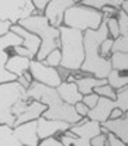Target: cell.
<instances>
[{
  "label": "cell",
  "instance_id": "cell-29",
  "mask_svg": "<svg viewBox=\"0 0 128 146\" xmlns=\"http://www.w3.org/2000/svg\"><path fill=\"white\" fill-rule=\"evenodd\" d=\"M117 21H118L120 35L128 36V14H125L123 10H120L117 13Z\"/></svg>",
  "mask_w": 128,
  "mask_h": 146
},
{
  "label": "cell",
  "instance_id": "cell-15",
  "mask_svg": "<svg viewBox=\"0 0 128 146\" xmlns=\"http://www.w3.org/2000/svg\"><path fill=\"white\" fill-rule=\"evenodd\" d=\"M10 31L14 33L16 35H18L23 39V46L27 48V49L33 54V56L35 58L37 54H38V51H39V48H41V39H39V36H37L35 34L27 31L25 28H23V27L18 25V24L11 25Z\"/></svg>",
  "mask_w": 128,
  "mask_h": 146
},
{
  "label": "cell",
  "instance_id": "cell-34",
  "mask_svg": "<svg viewBox=\"0 0 128 146\" xmlns=\"http://www.w3.org/2000/svg\"><path fill=\"white\" fill-rule=\"evenodd\" d=\"M48 3L49 1H47V0H33V4H34V9H35L37 14H42L47 10Z\"/></svg>",
  "mask_w": 128,
  "mask_h": 146
},
{
  "label": "cell",
  "instance_id": "cell-30",
  "mask_svg": "<svg viewBox=\"0 0 128 146\" xmlns=\"http://www.w3.org/2000/svg\"><path fill=\"white\" fill-rule=\"evenodd\" d=\"M80 3L83 6H87V7L99 10V11H101L107 6V0H85V1H80Z\"/></svg>",
  "mask_w": 128,
  "mask_h": 146
},
{
  "label": "cell",
  "instance_id": "cell-14",
  "mask_svg": "<svg viewBox=\"0 0 128 146\" xmlns=\"http://www.w3.org/2000/svg\"><path fill=\"white\" fill-rule=\"evenodd\" d=\"M114 108H115V106H114V101H113V100L100 97L97 106L89 111L87 118H89L90 121H96V122L104 124L106 121H109L110 114H111V111Z\"/></svg>",
  "mask_w": 128,
  "mask_h": 146
},
{
  "label": "cell",
  "instance_id": "cell-27",
  "mask_svg": "<svg viewBox=\"0 0 128 146\" xmlns=\"http://www.w3.org/2000/svg\"><path fill=\"white\" fill-rule=\"evenodd\" d=\"M94 93L99 96V97H104V98H109V100H113V101H115V98H117V93L115 90L109 86V84H104V86H100V87H97Z\"/></svg>",
  "mask_w": 128,
  "mask_h": 146
},
{
  "label": "cell",
  "instance_id": "cell-11",
  "mask_svg": "<svg viewBox=\"0 0 128 146\" xmlns=\"http://www.w3.org/2000/svg\"><path fill=\"white\" fill-rule=\"evenodd\" d=\"M27 96H28L30 100L42 103V104H45L47 107L51 106L58 98H61V97L58 96L56 89L48 87V86L41 84V83H38V82H33V83H31L30 89L27 90Z\"/></svg>",
  "mask_w": 128,
  "mask_h": 146
},
{
  "label": "cell",
  "instance_id": "cell-23",
  "mask_svg": "<svg viewBox=\"0 0 128 146\" xmlns=\"http://www.w3.org/2000/svg\"><path fill=\"white\" fill-rule=\"evenodd\" d=\"M110 62L113 70L117 72L128 70V54H111Z\"/></svg>",
  "mask_w": 128,
  "mask_h": 146
},
{
  "label": "cell",
  "instance_id": "cell-21",
  "mask_svg": "<svg viewBox=\"0 0 128 146\" xmlns=\"http://www.w3.org/2000/svg\"><path fill=\"white\" fill-rule=\"evenodd\" d=\"M0 146H23L20 143L11 127L0 125Z\"/></svg>",
  "mask_w": 128,
  "mask_h": 146
},
{
  "label": "cell",
  "instance_id": "cell-2",
  "mask_svg": "<svg viewBox=\"0 0 128 146\" xmlns=\"http://www.w3.org/2000/svg\"><path fill=\"white\" fill-rule=\"evenodd\" d=\"M27 31L35 34L41 39V48L35 56V60L44 62V59L55 49H61V33L49 24L44 14H35L18 23Z\"/></svg>",
  "mask_w": 128,
  "mask_h": 146
},
{
  "label": "cell",
  "instance_id": "cell-26",
  "mask_svg": "<svg viewBox=\"0 0 128 146\" xmlns=\"http://www.w3.org/2000/svg\"><path fill=\"white\" fill-rule=\"evenodd\" d=\"M44 63H45L47 66H51V68L58 69V68L61 66V63H62V52H61V49L52 51L51 54L44 59Z\"/></svg>",
  "mask_w": 128,
  "mask_h": 146
},
{
  "label": "cell",
  "instance_id": "cell-3",
  "mask_svg": "<svg viewBox=\"0 0 128 146\" xmlns=\"http://www.w3.org/2000/svg\"><path fill=\"white\" fill-rule=\"evenodd\" d=\"M59 33H61V52H62L61 68L69 72L80 70L85 62L83 33L65 25L59 27Z\"/></svg>",
  "mask_w": 128,
  "mask_h": 146
},
{
  "label": "cell",
  "instance_id": "cell-24",
  "mask_svg": "<svg viewBox=\"0 0 128 146\" xmlns=\"http://www.w3.org/2000/svg\"><path fill=\"white\" fill-rule=\"evenodd\" d=\"M115 108H120L124 114L128 111V86L117 93V98L114 101Z\"/></svg>",
  "mask_w": 128,
  "mask_h": 146
},
{
  "label": "cell",
  "instance_id": "cell-41",
  "mask_svg": "<svg viewBox=\"0 0 128 146\" xmlns=\"http://www.w3.org/2000/svg\"><path fill=\"white\" fill-rule=\"evenodd\" d=\"M123 117H124V112H123L121 110L120 108H114L113 111H111V114H110L109 119L114 121V119H120V118H123Z\"/></svg>",
  "mask_w": 128,
  "mask_h": 146
},
{
  "label": "cell",
  "instance_id": "cell-1",
  "mask_svg": "<svg viewBox=\"0 0 128 146\" xmlns=\"http://www.w3.org/2000/svg\"><path fill=\"white\" fill-rule=\"evenodd\" d=\"M109 38L107 24L103 21L100 28L93 31L87 30L83 33V44H85V62L82 65V72L89 73L97 79H106L113 70L111 62L109 58H103L100 55V45L103 41Z\"/></svg>",
  "mask_w": 128,
  "mask_h": 146
},
{
  "label": "cell",
  "instance_id": "cell-39",
  "mask_svg": "<svg viewBox=\"0 0 128 146\" xmlns=\"http://www.w3.org/2000/svg\"><path fill=\"white\" fill-rule=\"evenodd\" d=\"M10 28H11V24L10 23H4V21L0 20V36L6 35L10 31Z\"/></svg>",
  "mask_w": 128,
  "mask_h": 146
},
{
  "label": "cell",
  "instance_id": "cell-6",
  "mask_svg": "<svg viewBox=\"0 0 128 146\" xmlns=\"http://www.w3.org/2000/svg\"><path fill=\"white\" fill-rule=\"evenodd\" d=\"M35 14L33 0H0V20L4 23L16 25Z\"/></svg>",
  "mask_w": 128,
  "mask_h": 146
},
{
  "label": "cell",
  "instance_id": "cell-42",
  "mask_svg": "<svg viewBox=\"0 0 128 146\" xmlns=\"http://www.w3.org/2000/svg\"><path fill=\"white\" fill-rule=\"evenodd\" d=\"M121 10H123L125 14H128V0H124V1H123V7H121Z\"/></svg>",
  "mask_w": 128,
  "mask_h": 146
},
{
  "label": "cell",
  "instance_id": "cell-38",
  "mask_svg": "<svg viewBox=\"0 0 128 146\" xmlns=\"http://www.w3.org/2000/svg\"><path fill=\"white\" fill-rule=\"evenodd\" d=\"M38 146H63V145H62V142L59 139H56V138L52 136V138H48V139L41 141Z\"/></svg>",
  "mask_w": 128,
  "mask_h": 146
},
{
  "label": "cell",
  "instance_id": "cell-35",
  "mask_svg": "<svg viewBox=\"0 0 128 146\" xmlns=\"http://www.w3.org/2000/svg\"><path fill=\"white\" fill-rule=\"evenodd\" d=\"M107 146H127L121 139H118L114 133H111V132H109L107 133V143H106Z\"/></svg>",
  "mask_w": 128,
  "mask_h": 146
},
{
  "label": "cell",
  "instance_id": "cell-12",
  "mask_svg": "<svg viewBox=\"0 0 128 146\" xmlns=\"http://www.w3.org/2000/svg\"><path fill=\"white\" fill-rule=\"evenodd\" d=\"M14 135L20 141L23 146H38L39 138H38V124L37 121L25 122L13 128Z\"/></svg>",
  "mask_w": 128,
  "mask_h": 146
},
{
  "label": "cell",
  "instance_id": "cell-36",
  "mask_svg": "<svg viewBox=\"0 0 128 146\" xmlns=\"http://www.w3.org/2000/svg\"><path fill=\"white\" fill-rule=\"evenodd\" d=\"M90 143L91 146H106V143H107V135H104V133L97 135L96 138L91 139Z\"/></svg>",
  "mask_w": 128,
  "mask_h": 146
},
{
  "label": "cell",
  "instance_id": "cell-19",
  "mask_svg": "<svg viewBox=\"0 0 128 146\" xmlns=\"http://www.w3.org/2000/svg\"><path fill=\"white\" fill-rule=\"evenodd\" d=\"M75 83L82 96H87L94 93V90L100 86L107 84L106 79H97L94 76H75Z\"/></svg>",
  "mask_w": 128,
  "mask_h": 146
},
{
  "label": "cell",
  "instance_id": "cell-7",
  "mask_svg": "<svg viewBox=\"0 0 128 146\" xmlns=\"http://www.w3.org/2000/svg\"><path fill=\"white\" fill-rule=\"evenodd\" d=\"M20 45H23V39L11 31H9L6 35L0 36V84L17 80L14 74L6 70V63L11 55L10 49L14 46H20Z\"/></svg>",
  "mask_w": 128,
  "mask_h": 146
},
{
  "label": "cell",
  "instance_id": "cell-13",
  "mask_svg": "<svg viewBox=\"0 0 128 146\" xmlns=\"http://www.w3.org/2000/svg\"><path fill=\"white\" fill-rule=\"evenodd\" d=\"M38 138L39 141L52 138L54 135L59 133V132H68L71 129V124L63 122V121H54V119H47L44 117H41L38 121Z\"/></svg>",
  "mask_w": 128,
  "mask_h": 146
},
{
  "label": "cell",
  "instance_id": "cell-32",
  "mask_svg": "<svg viewBox=\"0 0 128 146\" xmlns=\"http://www.w3.org/2000/svg\"><path fill=\"white\" fill-rule=\"evenodd\" d=\"M113 44H114V39L113 38H107L106 41H103V44L100 45V55L103 58H107V55H111Z\"/></svg>",
  "mask_w": 128,
  "mask_h": 146
},
{
  "label": "cell",
  "instance_id": "cell-4",
  "mask_svg": "<svg viewBox=\"0 0 128 146\" xmlns=\"http://www.w3.org/2000/svg\"><path fill=\"white\" fill-rule=\"evenodd\" d=\"M103 21L104 16L101 11L83 6L82 3H76L75 6L66 10L63 17V25L85 33L87 30H99Z\"/></svg>",
  "mask_w": 128,
  "mask_h": 146
},
{
  "label": "cell",
  "instance_id": "cell-22",
  "mask_svg": "<svg viewBox=\"0 0 128 146\" xmlns=\"http://www.w3.org/2000/svg\"><path fill=\"white\" fill-rule=\"evenodd\" d=\"M107 84L111 86L114 90H123L124 87L128 86V76L120 74V72H117V70H111L107 76Z\"/></svg>",
  "mask_w": 128,
  "mask_h": 146
},
{
  "label": "cell",
  "instance_id": "cell-33",
  "mask_svg": "<svg viewBox=\"0 0 128 146\" xmlns=\"http://www.w3.org/2000/svg\"><path fill=\"white\" fill-rule=\"evenodd\" d=\"M10 51H11L14 55L23 56V58H28V59H31V60H33V59H35V58L33 56V54H31L27 48H24L23 45H20V46H14V48H11Z\"/></svg>",
  "mask_w": 128,
  "mask_h": 146
},
{
  "label": "cell",
  "instance_id": "cell-20",
  "mask_svg": "<svg viewBox=\"0 0 128 146\" xmlns=\"http://www.w3.org/2000/svg\"><path fill=\"white\" fill-rule=\"evenodd\" d=\"M30 63H31V59L11 54L6 63V70L14 74L16 77H21L24 73L30 70Z\"/></svg>",
  "mask_w": 128,
  "mask_h": 146
},
{
  "label": "cell",
  "instance_id": "cell-28",
  "mask_svg": "<svg viewBox=\"0 0 128 146\" xmlns=\"http://www.w3.org/2000/svg\"><path fill=\"white\" fill-rule=\"evenodd\" d=\"M104 23L107 24L109 34L113 36V39H117V38L120 36V28H118V21H117V17L104 18Z\"/></svg>",
  "mask_w": 128,
  "mask_h": 146
},
{
  "label": "cell",
  "instance_id": "cell-10",
  "mask_svg": "<svg viewBox=\"0 0 128 146\" xmlns=\"http://www.w3.org/2000/svg\"><path fill=\"white\" fill-rule=\"evenodd\" d=\"M76 3L77 1H73V0H51L48 3L47 10L44 11V16L52 27L59 28L63 25V17H65L66 10L75 6Z\"/></svg>",
  "mask_w": 128,
  "mask_h": 146
},
{
  "label": "cell",
  "instance_id": "cell-16",
  "mask_svg": "<svg viewBox=\"0 0 128 146\" xmlns=\"http://www.w3.org/2000/svg\"><path fill=\"white\" fill-rule=\"evenodd\" d=\"M47 108H48V107H47L45 104L31 100L30 104L27 106V108L24 110V112H23L20 117H17L14 127L21 125V124H25V122H31V121H38V119L44 115V112L47 111Z\"/></svg>",
  "mask_w": 128,
  "mask_h": 146
},
{
  "label": "cell",
  "instance_id": "cell-40",
  "mask_svg": "<svg viewBox=\"0 0 128 146\" xmlns=\"http://www.w3.org/2000/svg\"><path fill=\"white\" fill-rule=\"evenodd\" d=\"M107 6L115 9L117 11H120L121 7H123V0H107Z\"/></svg>",
  "mask_w": 128,
  "mask_h": 146
},
{
  "label": "cell",
  "instance_id": "cell-17",
  "mask_svg": "<svg viewBox=\"0 0 128 146\" xmlns=\"http://www.w3.org/2000/svg\"><path fill=\"white\" fill-rule=\"evenodd\" d=\"M56 91H58V96L61 97V100L69 106H76L77 103L83 101V96L80 94L76 83L62 82V84L56 89Z\"/></svg>",
  "mask_w": 128,
  "mask_h": 146
},
{
  "label": "cell",
  "instance_id": "cell-31",
  "mask_svg": "<svg viewBox=\"0 0 128 146\" xmlns=\"http://www.w3.org/2000/svg\"><path fill=\"white\" fill-rule=\"evenodd\" d=\"M99 98H100V97H99L96 93H91V94H87V96H83V104H85L89 110H93L96 106H97Z\"/></svg>",
  "mask_w": 128,
  "mask_h": 146
},
{
  "label": "cell",
  "instance_id": "cell-37",
  "mask_svg": "<svg viewBox=\"0 0 128 146\" xmlns=\"http://www.w3.org/2000/svg\"><path fill=\"white\" fill-rule=\"evenodd\" d=\"M75 110H76V112H77L82 118H87V114H89V111H90V110L83 104V101L77 103V104L75 106Z\"/></svg>",
  "mask_w": 128,
  "mask_h": 146
},
{
  "label": "cell",
  "instance_id": "cell-5",
  "mask_svg": "<svg viewBox=\"0 0 128 146\" xmlns=\"http://www.w3.org/2000/svg\"><path fill=\"white\" fill-rule=\"evenodd\" d=\"M27 98V90L17 80L0 84V125L14 128L16 117L13 114V108L16 104Z\"/></svg>",
  "mask_w": 128,
  "mask_h": 146
},
{
  "label": "cell",
  "instance_id": "cell-18",
  "mask_svg": "<svg viewBox=\"0 0 128 146\" xmlns=\"http://www.w3.org/2000/svg\"><path fill=\"white\" fill-rule=\"evenodd\" d=\"M101 127L106 128L109 132L114 133L118 139H121L125 145H128V111L124 114L123 118L114 121L109 119L104 124H101Z\"/></svg>",
  "mask_w": 128,
  "mask_h": 146
},
{
  "label": "cell",
  "instance_id": "cell-9",
  "mask_svg": "<svg viewBox=\"0 0 128 146\" xmlns=\"http://www.w3.org/2000/svg\"><path fill=\"white\" fill-rule=\"evenodd\" d=\"M47 119H54V121H63L68 122L71 125H76L79 124L83 118L76 112L75 106H69L65 101H62L61 98H58L56 101H54L51 106H48L47 111L42 115Z\"/></svg>",
  "mask_w": 128,
  "mask_h": 146
},
{
  "label": "cell",
  "instance_id": "cell-25",
  "mask_svg": "<svg viewBox=\"0 0 128 146\" xmlns=\"http://www.w3.org/2000/svg\"><path fill=\"white\" fill-rule=\"evenodd\" d=\"M111 54H128V36L120 35L114 39Z\"/></svg>",
  "mask_w": 128,
  "mask_h": 146
},
{
  "label": "cell",
  "instance_id": "cell-8",
  "mask_svg": "<svg viewBox=\"0 0 128 146\" xmlns=\"http://www.w3.org/2000/svg\"><path fill=\"white\" fill-rule=\"evenodd\" d=\"M30 73H31L34 82H38V83L45 84L52 89H58L63 82L58 69L47 66L44 62H38L35 59H33L30 63Z\"/></svg>",
  "mask_w": 128,
  "mask_h": 146
}]
</instances>
